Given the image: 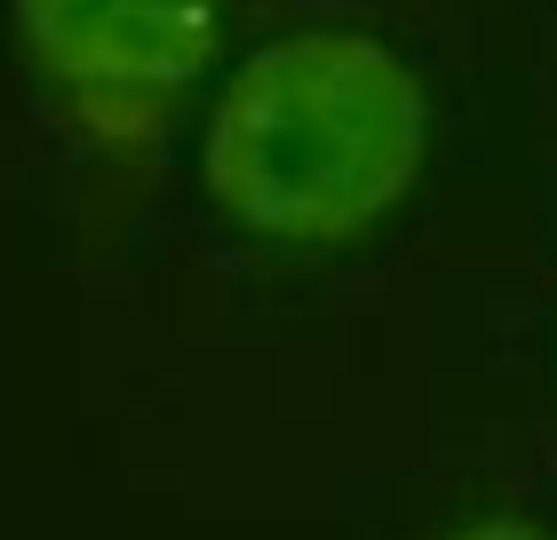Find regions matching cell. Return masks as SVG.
I'll list each match as a JSON object with an SVG mask.
<instances>
[{
  "label": "cell",
  "instance_id": "6da1fadb",
  "mask_svg": "<svg viewBox=\"0 0 557 540\" xmlns=\"http://www.w3.org/2000/svg\"><path fill=\"white\" fill-rule=\"evenodd\" d=\"M430 167V88L367 24H287L208 104V208L263 247L343 254L414 199Z\"/></svg>",
  "mask_w": 557,
  "mask_h": 540
},
{
  "label": "cell",
  "instance_id": "7a4b0ae2",
  "mask_svg": "<svg viewBox=\"0 0 557 540\" xmlns=\"http://www.w3.org/2000/svg\"><path fill=\"white\" fill-rule=\"evenodd\" d=\"M16 64L81 184L88 247L104 254L160 175L223 40V0H9Z\"/></svg>",
  "mask_w": 557,
  "mask_h": 540
},
{
  "label": "cell",
  "instance_id": "3957f363",
  "mask_svg": "<svg viewBox=\"0 0 557 540\" xmlns=\"http://www.w3.org/2000/svg\"><path fill=\"white\" fill-rule=\"evenodd\" d=\"M438 540H557V532L534 525V517H518V508H494V517H462V525L438 532Z\"/></svg>",
  "mask_w": 557,
  "mask_h": 540
}]
</instances>
